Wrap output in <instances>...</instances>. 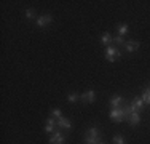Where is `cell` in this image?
Listing matches in <instances>:
<instances>
[{"mask_svg": "<svg viewBox=\"0 0 150 144\" xmlns=\"http://www.w3.org/2000/svg\"><path fill=\"white\" fill-rule=\"evenodd\" d=\"M144 107H145V104H144V101H142V98H134L129 104H128V106H125L126 117L131 112H141V110H144Z\"/></svg>", "mask_w": 150, "mask_h": 144, "instance_id": "6da1fadb", "label": "cell"}, {"mask_svg": "<svg viewBox=\"0 0 150 144\" xmlns=\"http://www.w3.org/2000/svg\"><path fill=\"white\" fill-rule=\"evenodd\" d=\"M109 117L112 122L115 123H120V122L126 120V112H125V107H117V109H110Z\"/></svg>", "mask_w": 150, "mask_h": 144, "instance_id": "7a4b0ae2", "label": "cell"}, {"mask_svg": "<svg viewBox=\"0 0 150 144\" xmlns=\"http://www.w3.org/2000/svg\"><path fill=\"white\" fill-rule=\"evenodd\" d=\"M121 58V51L117 46H107V50H105V59L109 61V63H115L117 59H120Z\"/></svg>", "mask_w": 150, "mask_h": 144, "instance_id": "3957f363", "label": "cell"}, {"mask_svg": "<svg viewBox=\"0 0 150 144\" xmlns=\"http://www.w3.org/2000/svg\"><path fill=\"white\" fill-rule=\"evenodd\" d=\"M80 99H81V103H83V104L94 103V101H96V91H94V90H86L85 93H81Z\"/></svg>", "mask_w": 150, "mask_h": 144, "instance_id": "277c9868", "label": "cell"}, {"mask_svg": "<svg viewBox=\"0 0 150 144\" xmlns=\"http://www.w3.org/2000/svg\"><path fill=\"white\" fill-rule=\"evenodd\" d=\"M51 23H53V16H51V14H42V16L37 18V26L40 29L50 26Z\"/></svg>", "mask_w": 150, "mask_h": 144, "instance_id": "5b68a950", "label": "cell"}, {"mask_svg": "<svg viewBox=\"0 0 150 144\" xmlns=\"http://www.w3.org/2000/svg\"><path fill=\"white\" fill-rule=\"evenodd\" d=\"M50 144H66V135L61 131H54L50 138Z\"/></svg>", "mask_w": 150, "mask_h": 144, "instance_id": "8992f818", "label": "cell"}, {"mask_svg": "<svg viewBox=\"0 0 150 144\" xmlns=\"http://www.w3.org/2000/svg\"><path fill=\"white\" fill-rule=\"evenodd\" d=\"M109 104L112 106V109H117V107L126 106V103H125V98H123V96H112V98L109 99Z\"/></svg>", "mask_w": 150, "mask_h": 144, "instance_id": "52a82bcc", "label": "cell"}, {"mask_svg": "<svg viewBox=\"0 0 150 144\" xmlns=\"http://www.w3.org/2000/svg\"><path fill=\"white\" fill-rule=\"evenodd\" d=\"M126 122L131 125V127H136V125L141 123V115H139V112H131L126 117Z\"/></svg>", "mask_w": 150, "mask_h": 144, "instance_id": "ba28073f", "label": "cell"}, {"mask_svg": "<svg viewBox=\"0 0 150 144\" xmlns=\"http://www.w3.org/2000/svg\"><path fill=\"white\" fill-rule=\"evenodd\" d=\"M139 46H141V42H137V40H128L125 43V48H126L128 53H133L136 50H139Z\"/></svg>", "mask_w": 150, "mask_h": 144, "instance_id": "9c48e42d", "label": "cell"}, {"mask_svg": "<svg viewBox=\"0 0 150 144\" xmlns=\"http://www.w3.org/2000/svg\"><path fill=\"white\" fill-rule=\"evenodd\" d=\"M58 125V122L54 120L53 117H48L45 122V131L46 133H54V127Z\"/></svg>", "mask_w": 150, "mask_h": 144, "instance_id": "30bf717a", "label": "cell"}, {"mask_svg": "<svg viewBox=\"0 0 150 144\" xmlns=\"http://www.w3.org/2000/svg\"><path fill=\"white\" fill-rule=\"evenodd\" d=\"M58 127L61 130H70L72 128V122L66 117H61V118H58Z\"/></svg>", "mask_w": 150, "mask_h": 144, "instance_id": "8fae6325", "label": "cell"}, {"mask_svg": "<svg viewBox=\"0 0 150 144\" xmlns=\"http://www.w3.org/2000/svg\"><path fill=\"white\" fill-rule=\"evenodd\" d=\"M117 32H118V35L120 37H125V35L128 34V32H129V27H128V24H118V26H117Z\"/></svg>", "mask_w": 150, "mask_h": 144, "instance_id": "7c38bea8", "label": "cell"}, {"mask_svg": "<svg viewBox=\"0 0 150 144\" xmlns=\"http://www.w3.org/2000/svg\"><path fill=\"white\" fill-rule=\"evenodd\" d=\"M112 35L109 34V32H104V34H102V37H101V43L104 46H110V43H112Z\"/></svg>", "mask_w": 150, "mask_h": 144, "instance_id": "4fadbf2b", "label": "cell"}, {"mask_svg": "<svg viewBox=\"0 0 150 144\" xmlns=\"http://www.w3.org/2000/svg\"><path fill=\"white\" fill-rule=\"evenodd\" d=\"M86 135H88V136H93V138H101V131H99V128H96V127L88 128Z\"/></svg>", "mask_w": 150, "mask_h": 144, "instance_id": "5bb4252c", "label": "cell"}, {"mask_svg": "<svg viewBox=\"0 0 150 144\" xmlns=\"http://www.w3.org/2000/svg\"><path fill=\"white\" fill-rule=\"evenodd\" d=\"M142 101H144V104H150V88H145L144 91H142Z\"/></svg>", "mask_w": 150, "mask_h": 144, "instance_id": "9a60e30c", "label": "cell"}, {"mask_svg": "<svg viewBox=\"0 0 150 144\" xmlns=\"http://www.w3.org/2000/svg\"><path fill=\"white\" fill-rule=\"evenodd\" d=\"M85 143L86 144H99L101 141H99V138H93V136L85 135Z\"/></svg>", "mask_w": 150, "mask_h": 144, "instance_id": "2e32d148", "label": "cell"}, {"mask_svg": "<svg viewBox=\"0 0 150 144\" xmlns=\"http://www.w3.org/2000/svg\"><path fill=\"white\" fill-rule=\"evenodd\" d=\"M113 144H126V139L121 135H115L113 136Z\"/></svg>", "mask_w": 150, "mask_h": 144, "instance_id": "e0dca14e", "label": "cell"}, {"mask_svg": "<svg viewBox=\"0 0 150 144\" xmlns=\"http://www.w3.org/2000/svg\"><path fill=\"white\" fill-rule=\"evenodd\" d=\"M78 99H80V96H78L77 93H69V95H67V101H69V103H77Z\"/></svg>", "mask_w": 150, "mask_h": 144, "instance_id": "ac0fdd59", "label": "cell"}, {"mask_svg": "<svg viewBox=\"0 0 150 144\" xmlns=\"http://www.w3.org/2000/svg\"><path fill=\"white\" fill-rule=\"evenodd\" d=\"M35 16H37V14H35V10L34 8H27L26 10V18H27V19H34Z\"/></svg>", "mask_w": 150, "mask_h": 144, "instance_id": "d6986e66", "label": "cell"}, {"mask_svg": "<svg viewBox=\"0 0 150 144\" xmlns=\"http://www.w3.org/2000/svg\"><path fill=\"white\" fill-rule=\"evenodd\" d=\"M112 42H113V43H117V45H123V46H125V43H126V42H125V37H120V35L113 37V38H112Z\"/></svg>", "mask_w": 150, "mask_h": 144, "instance_id": "ffe728a7", "label": "cell"}, {"mask_svg": "<svg viewBox=\"0 0 150 144\" xmlns=\"http://www.w3.org/2000/svg\"><path fill=\"white\" fill-rule=\"evenodd\" d=\"M51 117L53 118H61V117H62V110H61V109H53L51 110Z\"/></svg>", "mask_w": 150, "mask_h": 144, "instance_id": "44dd1931", "label": "cell"}, {"mask_svg": "<svg viewBox=\"0 0 150 144\" xmlns=\"http://www.w3.org/2000/svg\"><path fill=\"white\" fill-rule=\"evenodd\" d=\"M99 144H105V143H104V141H101V143H99Z\"/></svg>", "mask_w": 150, "mask_h": 144, "instance_id": "7402d4cb", "label": "cell"}]
</instances>
